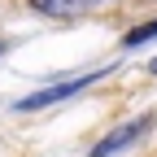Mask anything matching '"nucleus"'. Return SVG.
I'll return each instance as SVG.
<instances>
[{
	"instance_id": "nucleus-1",
	"label": "nucleus",
	"mask_w": 157,
	"mask_h": 157,
	"mask_svg": "<svg viewBox=\"0 0 157 157\" xmlns=\"http://www.w3.org/2000/svg\"><path fill=\"white\" fill-rule=\"evenodd\" d=\"M83 83H92V78H66V83H52V87H44V92L26 96V101H17V109H44V105H52V101H66V96H74Z\"/></svg>"
},
{
	"instance_id": "nucleus-2",
	"label": "nucleus",
	"mask_w": 157,
	"mask_h": 157,
	"mask_svg": "<svg viewBox=\"0 0 157 157\" xmlns=\"http://www.w3.org/2000/svg\"><path fill=\"white\" fill-rule=\"evenodd\" d=\"M144 127H148V118H135V122H127V127H118V131H109L105 140H101V144L92 148V157H109V153H118L122 144H131V140H135V135H140Z\"/></svg>"
},
{
	"instance_id": "nucleus-3",
	"label": "nucleus",
	"mask_w": 157,
	"mask_h": 157,
	"mask_svg": "<svg viewBox=\"0 0 157 157\" xmlns=\"http://www.w3.org/2000/svg\"><path fill=\"white\" fill-rule=\"evenodd\" d=\"M31 5L39 13H52V17H74V13L92 9V0H31Z\"/></svg>"
},
{
	"instance_id": "nucleus-4",
	"label": "nucleus",
	"mask_w": 157,
	"mask_h": 157,
	"mask_svg": "<svg viewBox=\"0 0 157 157\" xmlns=\"http://www.w3.org/2000/svg\"><path fill=\"white\" fill-rule=\"evenodd\" d=\"M148 39H157V22H148V26H140V31H131V35H127V48L148 44Z\"/></svg>"
},
{
	"instance_id": "nucleus-5",
	"label": "nucleus",
	"mask_w": 157,
	"mask_h": 157,
	"mask_svg": "<svg viewBox=\"0 0 157 157\" xmlns=\"http://www.w3.org/2000/svg\"><path fill=\"white\" fill-rule=\"evenodd\" d=\"M153 70H157V61H153Z\"/></svg>"
},
{
	"instance_id": "nucleus-6",
	"label": "nucleus",
	"mask_w": 157,
	"mask_h": 157,
	"mask_svg": "<svg viewBox=\"0 0 157 157\" xmlns=\"http://www.w3.org/2000/svg\"><path fill=\"white\" fill-rule=\"evenodd\" d=\"M92 5H96V0H92Z\"/></svg>"
}]
</instances>
